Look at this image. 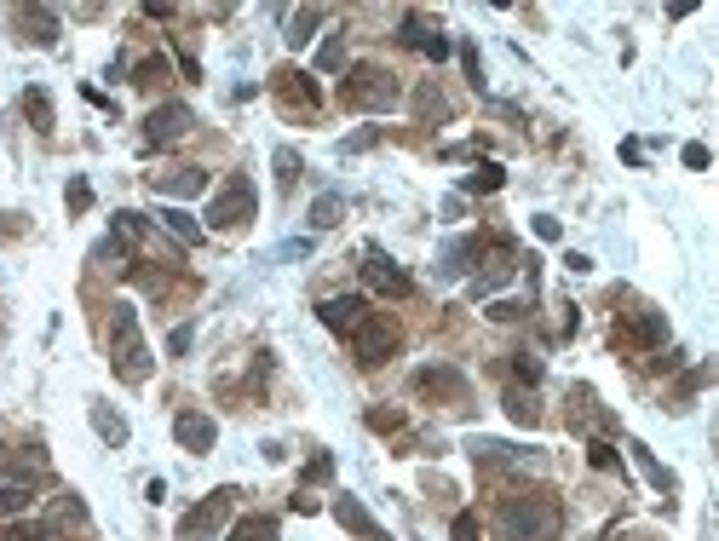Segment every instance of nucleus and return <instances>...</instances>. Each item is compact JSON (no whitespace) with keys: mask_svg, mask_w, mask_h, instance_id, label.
Here are the masks:
<instances>
[{"mask_svg":"<svg viewBox=\"0 0 719 541\" xmlns=\"http://www.w3.org/2000/svg\"><path fill=\"white\" fill-rule=\"evenodd\" d=\"M363 283L374 288V294H386V300H403V294H409V271H403V265H397V259H386L380 254V248H369V254H363Z\"/></svg>","mask_w":719,"mask_h":541,"instance_id":"10","label":"nucleus"},{"mask_svg":"<svg viewBox=\"0 0 719 541\" xmlns=\"http://www.w3.org/2000/svg\"><path fill=\"white\" fill-rule=\"evenodd\" d=\"M334 478V455H311V467H305V484H328Z\"/></svg>","mask_w":719,"mask_h":541,"instance_id":"42","label":"nucleus"},{"mask_svg":"<svg viewBox=\"0 0 719 541\" xmlns=\"http://www.w3.org/2000/svg\"><path fill=\"white\" fill-rule=\"evenodd\" d=\"M196 127V116H190V104H156L150 116H144V150H167V144H179Z\"/></svg>","mask_w":719,"mask_h":541,"instance_id":"6","label":"nucleus"},{"mask_svg":"<svg viewBox=\"0 0 719 541\" xmlns=\"http://www.w3.org/2000/svg\"><path fill=\"white\" fill-rule=\"evenodd\" d=\"M254 208H259L254 179H248V173H231V179L208 196V213H202V219H208L213 231H236V225H248V219H254Z\"/></svg>","mask_w":719,"mask_h":541,"instance_id":"4","label":"nucleus"},{"mask_svg":"<svg viewBox=\"0 0 719 541\" xmlns=\"http://www.w3.org/2000/svg\"><path fill=\"white\" fill-rule=\"evenodd\" d=\"M627 449H633V461H639V472H645L650 484H656V490H662V495H673V472L662 467L656 455H650V444H639V438H627Z\"/></svg>","mask_w":719,"mask_h":541,"instance_id":"28","label":"nucleus"},{"mask_svg":"<svg viewBox=\"0 0 719 541\" xmlns=\"http://www.w3.org/2000/svg\"><path fill=\"white\" fill-rule=\"evenodd\" d=\"M190 340H196V329H190V323H179V329L167 334V352H173V357H185V352H190Z\"/></svg>","mask_w":719,"mask_h":541,"instance_id":"45","label":"nucleus"},{"mask_svg":"<svg viewBox=\"0 0 719 541\" xmlns=\"http://www.w3.org/2000/svg\"><path fill=\"white\" fill-rule=\"evenodd\" d=\"M6 478H18V484L35 490V478H47V449L41 444H6L0 449V484H6Z\"/></svg>","mask_w":719,"mask_h":541,"instance_id":"11","label":"nucleus"},{"mask_svg":"<svg viewBox=\"0 0 719 541\" xmlns=\"http://www.w3.org/2000/svg\"><path fill=\"white\" fill-rule=\"evenodd\" d=\"M616 346H668V317L662 311H650V306H639V311H627L622 323H616Z\"/></svg>","mask_w":719,"mask_h":541,"instance_id":"8","label":"nucleus"},{"mask_svg":"<svg viewBox=\"0 0 719 541\" xmlns=\"http://www.w3.org/2000/svg\"><path fill=\"white\" fill-rule=\"evenodd\" d=\"M708 162H714V156H708V144H685V167H696V173H702Z\"/></svg>","mask_w":719,"mask_h":541,"instance_id":"48","label":"nucleus"},{"mask_svg":"<svg viewBox=\"0 0 719 541\" xmlns=\"http://www.w3.org/2000/svg\"><path fill=\"white\" fill-rule=\"evenodd\" d=\"M564 265H570L576 277H587V271H593V259H587V254H564Z\"/></svg>","mask_w":719,"mask_h":541,"instance_id":"51","label":"nucleus"},{"mask_svg":"<svg viewBox=\"0 0 719 541\" xmlns=\"http://www.w3.org/2000/svg\"><path fill=\"white\" fill-rule=\"evenodd\" d=\"M173 438H179V449H190V455H208V449L219 444V426H213V415H202V409H179V415H173Z\"/></svg>","mask_w":719,"mask_h":541,"instance_id":"14","label":"nucleus"},{"mask_svg":"<svg viewBox=\"0 0 719 541\" xmlns=\"http://www.w3.org/2000/svg\"><path fill=\"white\" fill-rule=\"evenodd\" d=\"M150 185L162 196H202L208 190V173L202 167H179V173H150Z\"/></svg>","mask_w":719,"mask_h":541,"instance_id":"20","label":"nucleus"},{"mask_svg":"<svg viewBox=\"0 0 719 541\" xmlns=\"http://www.w3.org/2000/svg\"><path fill=\"white\" fill-rule=\"evenodd\" d=\"M415 104H420V116H432V121H438V116H449V104H443V98L432 93V87H420V98H415Z\"/></svg>","mask_w":719,"mask_h":541,"instance_id":"44","label":"nucleus"},{"mask_svg":"<svg viewBox=\"0 0 719 541\" xmlns=\"http://www.w3.org/2000/svg\"><path fill=\"white\" fill-rule=\"evenodd\" d=\"M162 81H167V58L162 52H150V58L133 64V87H162Z\"/></svg>","mask_w":719,"mask_h":541,"instance_id":"34","label":"nucleus"},{"mask_svg":"<svg viewBox=\"0 0 719 541\" xmlns=\"http://www.w3.org/2000/svg\"><path fill=\"white\" fill-rule=\"evenodd\" d=\"M340 213H346V196H340V190H323V196L311 202V231H334Z\"/></svg>","mask_w":719,"mask_h":541,"instance_id":"29","label":"nucleus"},{"mask_svg":"<svg viewBox=\"0 0 719 541\" xmlns=\"http://www.w3.org/2000/svg\"><path fill=\"white\" fill-rule=\"evenodd\" d=\"M570 403H576V409H570V421H576V426L587 421V426H599V432H616V421H610V415L599 409V398H593V386H576Z\"/></svg>","mask_w":719,"mask_h":541,"instance_id":"26","label":"nucleus"},{"mask_svg":"<svg viewBox=\"0 0 719 541\" xmlns=\"http://www.w3.org/2000/svg\"><path fill=\"white\" fill-rule=\"evenodd\" d=\"M501 403H507V415H512L518 426H535V421H541V409H535V398L524 392V386H512V392H507Z\"/></svg>","mask_w":719,"mask_h":541,"instance_id":"33","label":"nucleus"},{"mask_svg":"<svg viewBox=\"0 0 719 541\" xmlns=\"http://www.w3.org/2000/svg\"><path fill=\"white\" fill-rule=\"evenodd\" d=\"M231 507H236V490L225 484V490H213L208 501H196L185 518H179V541H208V536H219L225 530V518H231Z\"/></svg>","mask_w":719,"mask_h":541,"instance_id":"5","label":"nucleus"},{"mask_svg":"<svg viewBox=\"0 0 719 541\" xmlns=\"http://www.w3.org/2000/svg\"><path fill=\"white\" fill-rule=\"evenodd\" d=\"M593 467H599V472H610V467H616V449L604 444V438H593Z\"/></svg>","mask_w":719,"mask_h":541,"instance_id":"47","label":"nucleus"},{"mask_svg":"<svg viewBox=\"0 0 719 541\" xmlns=\"http://www.w3.org/2000/svg\"><path fill=\"white\" fill-rule=\"evenodd\" d=\"M374 144H380V127H363V133H351L340 150H346V156H357V150H374Z\"/></svg>","mask_w":719,"mask_h":541,"instance_id":"43","label":"nucleus"},{"mask_svg":"<svg viewBox=\"0 0 719 541\" xmlns=\"http://www.w3.org/2000/svg\"><path fill=\"white\" fill-rule=\"evenodd\" d=\"M535 236H541V242H558L564 231H558V219H535Z\"/></svg>","mask_w":719,"mask_h":541,"instance_id":"50","label":"nucleus"},{"mask_svg":"<svg viewBox=\"0 0 719 541\" xmlns=\"http://www.w3.org/2000/svg\"><path fill=\"white\" fill-rule=\"evenodd\" d=\"M478 236H455V242H443V254H438V283H455V277H466L472 271V259H478Z\"/></svg>","mask_w":719,"mask_h":541,"instance_id":"18","label":"nucleus"},{"mask_svg":"<svg viewBox=\"0 0 719 541\" xmlns=\"http://www.w3.org/2000/svg\"><path fill=\"white\" fill-rule=\"evenodd\" d=\"M403 47H415V52H426V58H432V64H443V58H449V35H443L438 24H426V18H420V12H403Z\"/></svg>","mask_w":719,"mask_h":541,"instance_id":"15","label":"nucleus"},{"mask_svg":"<svg viewBox=\"0 0 719 541\" xmlns=\"http://www.w3.org/2000/svg\"><path fill=\"white\" fill-rule=\"evenodd\" d=\"M610 541H616V536H610Z\"/></svg>","mask_w":719,"mask_h":541,"instance_id":"52","label":"nucleus"},{"mask_svg":"<svg viewBox=\"0 0 719 541\" xmlns=\"http://www.w3.org/2000/svg\"><path fill=\"white\" fill-rule=\"evenodd\" d=\"M334 518H340V530H351L357 541H392L380 524H374V513L357 501V495H334Z\"/></svg>","mask_w":719,"mask_h":541,"instance_id":"17","label":"nucleus"},{"mask_svg":"<svg viewBox=\"0 0 719 541\" xmlns=\"http://www.w3.org/2000/svg\"><path fill=\"white\" fill-rule=\"evenodd\" d=\"M271 162H277V185H282V190H294V185H300V150H288V144H282Z\"/></svg>","mask_w":719,"mask_h":541,"instance_id":"37","label":"nucleus"},{"mask_svg":"<svg viewBox=\"0 0 719 541\" xmlns=\"http://www.w3.org/2000/svg\"><path fill=\"white\" fill-rule=\"evenodd\" d=\"M512 380H518L524 392H530V386H541V357H535V352H518V357H512Z\"/></svg>","mask_w":719,"mask_h":541,"instance_id":"38","label":"nucleus"},{"mask_svg":"<svg viewBox=\"0 0 719 541\" xmlns=\"http://www.w3.org/2000/svg\"><path fill=\"white\" fill-rule=\"evenodd\" d=\"M317 70H323V75L346 70V35H328L323 47H317Z\"/></svg>","mask_w":719,"mask_h":541,"instance_id":"35","label":"nucleus"},{"mask_svg":"<svg viewBox=\"0 0 719 541\" xmlns=\"http://www.w3.org/2000/svg\"><path fill=\"white\" fill-rule=\"evenodd\" d=\"M461 64H466V75H472V87H478V81H484V70H478V52L461 47Z\"/></svg>","mask_w":719,"mask_h":541,"instance_id":"49","label":"nucleus"},{"mask_svg":"<svg viewBox=\"0 0 719 541\" xmlns=\"http://www.w3.org/2000/svg\"><path fill=\"white\" fill-rule=\"evenodd\" d=\"M466 449H472L478 467H518V461H524V449L507 444V438H472Z\"/></svg>","mask_w":719,"mask_h":541,"instance_id":"21","label":"nucleus"},{"mask_svg":"<svg viewBox=\"0 0 719 541\" xmlns=\"http://www.w3.org/2000/svg\"><path fill=\"white\" fill-rule=\"evenodd\" d=\"M449 536H455V541H478V536H484V524H478V513H455V524H449Z\"/></svg>","mask_w":719,"mask_h":541,"instance_id":"40","label":"nucleus"},{"mask_svg":"<svg viewBox=\"0 0 719 541\" xmlns=\"http://www.w3.org/2000/svg\"><path fill=\"white\" fill-rule=\"evenodd\" d=\"M501 185H507L501 162H478L472 173H466V190H501Z\"/></svg>","mask_w":719,"mask_h":541,"instance_id":"36","label":"nucleus"},{"mask_svg":"<svg viewBox=\"0 0 719 541\" xmlns=\"http://www.w3.org/2000/svg\"><path fill=\"white\" fill-rule=\"evenodd\" d=\"M351 357H357L363 369H380L386 357H397V329L392 323H380V317H369L363 329L351 334Z\"/></svg>","mask_w":719,"mask_h":541,"instance_id":"7","label":"nucleus"},{"mask_svg":"<svg viewBox=\"0 0 719 541\" xmlns=\"http://www.w3.org/2000/svg\"><path fill=\"white\" fill-rule=\"evenodd\" d=\"M323 18H328V6H300L294 18H288V47H305V41H317V29H323Z\"/></svg>","mask_w":719,"mask_h":541,"instance_id":"25","label":"nucleus"},{"mask_svg":"<svg viewBox=\"0 0 719 541\" xmlns=\"http://www.w3.org/2000/svg\"><path fill=\"white\" fill-rule=\"evenodd\" d=\"M374 432H403V409H369Z\"/></svg>","mask_w":719,"mask_h":541,"instance_id":"41","label":"nucleus"},{"mask_svg":"<svg viewBox=\"0 0 719 541\" xmlns=\"http://www.w3.org/2000/svg\"><path fill=\"white\" fill-rule=\"evenodd\" d=\"M47 524L58 530V536H64V530H81V524H87V501H81V495H58Z\"/></svg>","mask_w":719,"mask_h":541,"instance_id":"27","label":"nucleus"},{"mask_svg":"<svg viewBox=\"0 0 719 541\" xmlns=\"http://www.w3.org/2000/svg\"><path fill=\"white\" fill-rule=\"evenodd\" d=\"M317 317H323V329L328 334H357L363 323H369V300L363 294H328L323 306H317Z\"/></svg>","mask_w":719,"mask_h":541,"instance_id":"9","label":"nucleus"},{"mask_svg":"<svg viewBox=\"0 0 719 541\" xmlns=\"http://www.w3.org/2000/svg\"><path fill=\"white\" fill-rule=\"evenodd\" d=\"M64 202H70V213H87V208H93V185H87V179H70Z\"/></svg>","mask_w":719,"mask_h":541,"instance_id":"39","label":"nucleus"},{"mask_svg":"<svg viewBox=\"0 0 719 541\" xmlns=\"http://www.w3.org/2000/svg\"><path fill=\"white\" fill-rule=\"evenodd\" d=\"M489 317H495V323H518V317H524V306H518V300H495V306H489Z\"/></svg>","mask_w":719,"mask_h":541,"instance_id":"46","label":"nucleus"},{"mask_svg":"<svg viewBox=\"0 0 719 541\" xmlns=\"http://www.w3.org/2000/svg\"><path fill=\"white\" fill-rule=\"evenodd\" d=\"M110 363L127 386L150 380V346H144V329H139V311L127 306H110Z\"/></svg>","mask_w":719,"mask_h":541,"instance_id":"2","label":"nucleus"},{"mask_svg":"<svg viewBox=\"0 0 719 541\" xmlns=\"http://www.w3.org/2000/svg\"><path fill=\"white\" fill-rule=\"evenodd\" d=\"M271 81H277L282 110H300V116H317V104H323V93H317V81H311L305 70H277Z\"/></svg>","mask_w":719,"mask_h":541,"instance_id":"13","label":"nucleus"},{"mask_svg":"<svg viewBox=\"0 0 719 541\" xmlns=\"http://www.w3.org/2000/svg\"><path fill=\"white\" fill-rule=\"evenodd\" d=\"M501 536L507 541H564V507L541 490L507 495L501 501Z\"/></svg>","mask_w":719,"mask_h":541,"instance_id":"1","label":"nucleus"},{"mask_svg":"<svg viewBox=\"0 0 719 541\" xmlns=\"http://www.w3.org/2000/svg\"><path fill=\"white\" fill-rule=\"evenodd\" d=\"M24 116H29L35 133H52V98L41 93V87H29V93H24Z\"/></svg>","mask_w":719,"mask_h":541,"instance_id":"32","label":"nucleus"},{"mask_svg":"<svg viewBox=\"0 0 719 541\" xmlns=\"http://www.w3.org/2000/svg\"><path fill=\"white\" fill-rule=\"evenodd\" d=\"M478 259H484V271L472 277V300H484V294H495V288L512 277V265H518V254H512V242H489V248H478Z\"/></svg>","mask_w":719,"mask_h":541,"instance_id":"12","label":"nucleus"},{"mask_svg":"<svg viewBox=\"0 0 719 541\" xmlns=\"http://www.w3.org/2000/svg\"><path fill=\"white\" fill-rule=\"evenodd\" d=\"M415 392L443 398V403H466V375L461 369H449V363H426V369L415 375Z\"/></svg>","mask_w":719,"mask_h":541,"instance_id":"16","label":"nucleus"},{"mask_svg":"<svg viewBox=\"0 0 719 541\" xmlns=\"http://www.w3.org/2000/svg\"><path fill=\"white\" fill-rule=\"evenodd\" d=\"M231 541H277V518H271V513L242 518V524L231 530Z\"/></svg>","mask_w":719,"mask_h":541,"instance_id":"31","label":"nucleus"},{"mask_svg":"<svg viewBox=\"0 0 719 541\" xmlns=\"http://www.w3.org/2000/svg\"><path fill=\"white\" fill-rule=\"evenodd\" d=\"M18 29L35 47H58V12L52 6H18Z\"/></svg>","mask_w":719,"mask_h":541,"instance_id":"19","label":"nucleus"},{"mask_svg":"<svg viewBox=\"0 0 719 541\" xmlns=\"http://www.w3.org/2000/svg\"><path fill=\"white\" fill-rule=\"evenodd\" d=\"M144 231H150V225H144V213H133V208H121L116 219H110V242H116L121 254H133L144 242Z\"/></svg>","mask_w":719,"mask_h":541,"instance_id":"24","label":"nucleus"},{"mask_svg":"<svg viewBox=\"0 0 719 541\" xmlns=\"http://www.w3.org/2000/svg\"><path fill=\"white\" fill-rule=\"evenodd\" d=\"M87 415H93V432L98 438H104V444H127V438H133V426H127V415H116V409H110V403H93V409H87Z\"/></svg>","mask_w":719,"mask_h":541,"instance_id":"22","label":"nucleus"},{"mask_svg":"<svg viewBox=\"0 0 719 541\" xmlns=\"http://www.w3.org/2000/svg\"><path fill=\"white\" fill-rule=\"evenodd\" d=\"M29 507H35V490H29V484H0V524L24 518Z\"/></svg>","mask_w":719,"mask_h":541,"instance_id":"30","label":"nucleus"},{"mask_svg":"<svg viewBox=\"0 0 719 541\" xmlns=\"http://www.w3.org/2000/svg\"><path fill=\"white\" fill-rule=\"evenodd\" d=\"M351 110H369V116H386L403 104V87H397L392 70H380V64H351L346 70V87H340Z\"/></svg>","mask_w":719,"mask_h":541,"instance_id":"3","label":"nucleus"},{"mask_svg":"<svg viewBox=\"0 0 719 541\" xmlns=\"http://www.w3.org/2000/svg\"><path fill=\"white\" fill-rule=\"evenodd\" d=\"M156 219H162V231H173V242H179V248H196V242H202V219H196V213L162 208Z\"/></svg>","mask_w":719,"mask_h":541,"instance_id":"23","label":"nucleus"}]
</instances>
